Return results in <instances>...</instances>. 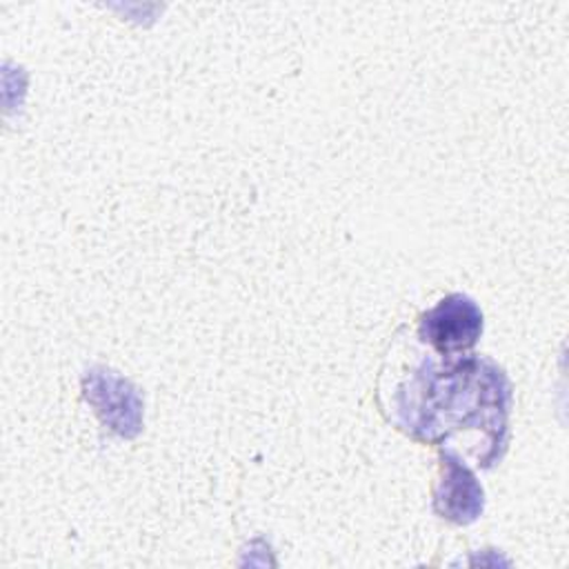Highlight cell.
<instances>
[{
  "instance_id": "cell-1",
  "label": "cell",
  "mask_w": 569,
  "mask_h": 569,
  "mask_svg": "<svg viewBox=\"0 0 569 569\" xmlns=\"http://www.w3.org/2000/svg\"><path fill=\"white\" fill-rule=\"evenodd\" d=\"M409 353V360L400 358L396 365L389 400L380 402L389 422L411 440L438 449H447L460 436L471 453L469 436H476L485 469L500 462L509 440L507 373L471 351L440 356L420 345Z\"/></svg>"
},
{
  "instance_id": "cell-2",
  "label": "cell",
  "mask_w": 569,
  "mask_h": 569,
  "mask_svg": "<svg viewBox=\"0 0 569 569\" xmlns=\"http://www.w3.org/2000/svg\"><path fill=\"white\" fill-rule=\"evenodd\" d=\"M482 311L465 293H449L418 316L413 338L440 356L467 353L482 336Z\"/></svg>"
},
{
  "instance_id": "cell-3",
  "label": "cell",
  "mask_w": 569,
  "mask_h": 569,
  "mask_svg": "<svg viewBox=\"0 0 569 569\" xmlns=\"http://www.w3.org/2000/svg\"><path fill=\"white\" fill-rule=\"evenodd\" d=\"M438 480L433 485V511L453 522H473L485 507V491L476 480L473 469L456 451L440 449Z\"/></svg>"
}]
</instances>
